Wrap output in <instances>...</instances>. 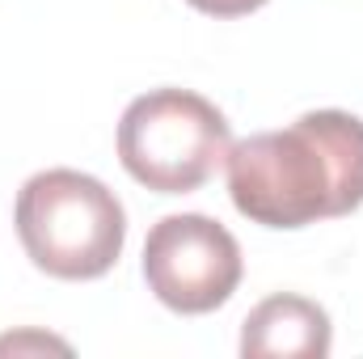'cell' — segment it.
<instances>
[{"label":"cell","instance_id":"cell-1","mask_svg":"<svg viewBox=\"0 0 363 359\" xmlns=\"http://www.w3.org/2000/svg\"><path fill=\"white\" fill-rule=\"evenodd\" d=\"M233 207L262 228H304L363 207V118L308 110L228 148Z\"/></svg>","mask_w":363,"mask_h":359},{"label":"cell","instance_id":"cell-2","mask_svg":"<svg viewBox=\"0 0 363 359\" xmlns=\"http://www.w3.org/2000/svg\"><path fill=\"white\" fill-rule=\"evenodd\" d=\"M13 224L26 258L51 279H101L127 241V211L106 182L43 170L17 190Z\"/></svg>","mask_w":363,"mask_h":359},{"label":"cell","instance_id":"cell-3","mask_svg":"<svg viewBox=\"0 0 363 359\" xmlns=\"http://www.w3.org/2000/svg\"><path fill=\"white\" fill-rule=\"evenodd\" d=\"M233 148V127L203 93L152 89L118 118V161L157 194H190Z\"/></svg>","mask_w":363,"mask_h":359},{"label":"cell","instance_id":"cell-4","mask_svg":"<svg viewBox=\"0 0 363 359\" xmlns=\"http://www.w3.org/2000/svg\"><path fill=\"white\" fill-rule=\"evenodd\" d=\"M245 275L237 237L199 211L165 216L148 228L144 241V279L148 292L186 317L220 309Z\"/></svg>","mask_w":363,"mask_h":359},{"label":"cell","instance_id":"cell-5","mask_svg":"<svg viewBox=\"0 0 363 359\" xmlns=\"http://www.w3.org/2000/svg\"><path fill=\"white\" fill-rule=\"evenodd\" d=\"M334 347L330 313L317 300L279 292L267 296L241 326V355L245 359H325Z\"/></svg>","mask_w":363,"mask_h":359},{"label":"cell","instance_id":"cell-6","mask_svg":"<svg viewBox=\"0 0 363 359\" xmlns=\"http://www.w3.org/2000/svg\"><path fill=\"white\" fill-rule=\"evenodd\" d=\"M186 4H194L207 17H245V13L262 9L267 0H186Z\"/></svg>","mask_w":363,"mask_h":359}]
</instances>
